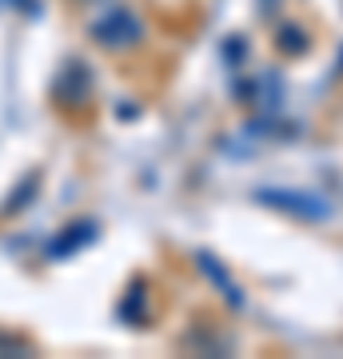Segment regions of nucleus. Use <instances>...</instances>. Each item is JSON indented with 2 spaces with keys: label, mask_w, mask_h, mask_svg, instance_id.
<instances>
[{
  "label": "nucleus",
  "mask_w": 343,
  "mask_h": 359,
  "mask_svg": "<svg viewBox=\"0 0 343 359\" xmlns=\"http://www.w3.org/2000/svg\"><path fill=\"white\" fill-rule=\"evenodd\" d=\"M267 200L271 204H280V208H288V212H300V216H328V204H316L311 196H304V192H267Z\"/></svg>",
  "instance_id": "obj_1"
}]
</instances>
